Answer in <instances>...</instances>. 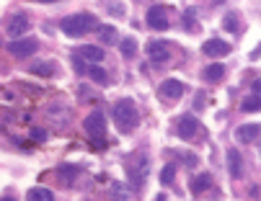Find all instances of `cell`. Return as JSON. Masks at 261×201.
I'll return each instance as SVG.
<instances>
[{"instance_id": "8", "label": "cell", "mask_w": 261, "mask_h": 201, "mask_svg": "<svg viewBox=\"0 0 261 201\" xmlns=\"http://www.w3.org/2000/svg\"><path fill=\"white\" fill-rule=\"evenodd\" d=\"M29 16L26 13H16V16H11V21H8V26H6V34L11 36V39H21L26 31H29Z\"/></svg>"}, {"instance_id": "11", "label": "cell", "mask_w": 261, "mask_h": 201, "mask_svg": "<svg viewBox=\"0 0 261 201\" xmlns=\"http://www.w3.org/2000/svg\"><path fill=\"white\" fill-rule=\"evenodd\" d=\"M158 96L166 98V101H176L184 96V85L178 83V80H163L161 88H158Z\"/></svg>"}, {"instance_id": "9", "label": "cell", "mask_w": 261, "mask_h": 201, "mask_svg": "<svg viewBox=\"0 0 261 201\" xmlns=\"http://www.w3.org/2000/svg\"><path fill=\"white\" fill-rule=\"evenodd\" d=\"M168 57H171V52H168V44L166 42H147V60L150 62H155V65H163V62H168Z\"/></svg>"}, {"instance_id": "14", "label": "cell", "mask_w": 261, "mask_h": 201, "mask_svg": "<svg viewBox=\"0 0 261 201\" xmlns=\"http://www.w3.org/2000/svg\"><path fill=\"white\" fill-rule=\"evenodd\" d=\"M78 54H81L86 62H103V57H106V52H103L101 47H81Z\"/></svg>"}, {"instance_id": "25", "label": "cell", "mask_w": 261, "mask_h": 201, "mask_svg": "<svg viewBox=\"0 0 261 201\" xmlns=\"http://www.w3.org/2000/svg\"><path fill=\"white\" fill-rule=\"evenodd\" d=\"M222 28H225V31H238V16H236V13L225 16V21H222Z\"/></svg>"}, {"instance_id": "3", "label": "cell", "mask_w": 261, "mask_h": 201, "mask_svg": "<svg viewBox=\"0 0 261 201\" xmlns=\"http://www.w3.org/2000/svg\"><path fill=\"white\" fill-rule=\"evenodd\" d=\"M83 127H86V134L93 139L96 150H101V147H103V132H106V119H103V113H101V111L88 113L86 122H83Z\"/></svg>"}, {"instance_id": "2", "label": "cell", "mask_w": 261, "mask_h": 201, "mask_svg": "<svg viewBox=\"0 0 261 201\" xmlns=\"http://www.w3.org/2000/svg\"><path fill=\"white\" fill-rule=\"evenodd\" d=\"M111 116H114V124L119 127V132H124V134L135 132L137 124H140V113H137V108H135L132 101H119V103H114V111H111Z\"/></svg>"}, {"instance_id": "13", "label": "cell", "mask_w": 261, "mask_h": 201, "mask_svg": "<svg viewBox=\"0 0 261 201\" xmlns=\"http://www.w3.org/2000/svg\"><path fill=\"white\" fill-rule=\"evenodd\" d=\"M256 137H258V124H243V127L236 129V139L241 145H251Z\"/></svg>"}, {"instance_id": "23", "label": "cell", "mask_w": 261, "mask_h": 201, "mask_svg": "<svg viewBox=\"0 0 261 201\" xmlns=\"http://www.w3.org/2000/svg\"><path fill=\"white\" fill-rule=\"evenodd\" d=\"M81 170L75 168V165H60V178H65L67 183H72L75 181V176H78Z\"/></svg>"}, {"instance_id": "17", "label": "cell", "mask_w": 261, "mask_h": 201, "mask_svg": "<svg viewBox=\"0 0 261 201\" xmlns=\"http://www.w3.org/2000/svg\"><path fill=\"white\" fill-rule=\"evenodd\" d=\"M98 39H101V44H117L119 42V34L114 26H101L98 28Z\"/></svg>"}, {"instance_id": "29", "label": "cell", "mask_w": 261, "mask_h": 201, "mask_svg": "<svg viewBox=\"0 0 261 201\" xmlns=\"http://www.w3.org/2000/svg\"><path fill=\"white\" fill-rule=\"evenodd\" d=\"M253 93H261V80H256V83H253Z\"/></svg>"}, {"instance_id": "20", "label": "cell", "mask_w": 261, "mask_h": 201, "mask_svg": "<svg viewBox=\"0 0 261 201\" xmlns=\"http://www.w3.org/2000/svg\"><path fill=\"white\" fill-rule=\"evenodd\" d=\"M241 111H246V113H256V111H261V98H258L256 93H253V96H248V98H243Z\"/></svg>"}, {"instance_id": "21", "label": "cell", "mask_w": 261, "mask_h": 201, "mask_svg": "<svg viewBox=\"0 0 261 201\" xmlns=\"http://www.w3.org/2000/svg\"><path fill=\"white\" fill-rule=\"evenodd\" d=\"M91 80H96V83H106V80H109V75H106V70L98 65V62H93L91 67H88V72H86Z\"/></svg>"}, {"instance_id": "27", "label": "cell", "mask_w": 261, "mask_h": 201, "mask_svg": "<svg viewBox=\"0 0 261 201\" xmlns=\"http://www.w3.org/2000/svg\"><path fill=\"white\" fill-rule=\"evenodd\" d=\"M184 26H186V31H192V34L199 31V26H197V21H194L192 13H186V16H184Z\"/></svg>"}, {"instance_id": "16", "label": "cell", "mask_w": 261, "mask_h": 201, "mask_svg": "<svg viewBox=\"0 0 261 201\" xmlns=\"http://www.w3.org/2000/svg\"><path fill=\"white\" fill-rule=\"evenodd\" d=\"M26 198H29V201H52V198H55V193H52L49 188H42V186H36V188H29Z\"/></svg>"}, {"instance_id": "6", "label": "cell", "mask_w": 261, "mask_h": 201, "mask_svg": "<svg viewBox=\"0 0 261 201\" xmlns=\"http://www.w3.org/2000/svg\"><path fill=\"white\" fill-rule=\"evenodd\" d=\"M199 127H202V124H199V119L186 113V116H181V119H178V124H176V134H178L181 139L189 142V139H194V137L199 134Z\"/></svg>"}, {"instance_id": "26", "label": "cell", "mask_w": 261, "mask_h": 201, "mask_svg": "<svg viewBox=\"0 0 261 201\" xmlns=\"http://www.w3.org/2000/svg\"><path fill=\"white\" fill-rule=\"evenodd\" d=\"M111 196H114V198H129V193L124 191L122 183H114V186H111Z\"/></svg>"}, {"instance_id": "22", "label": "cell", "mask_w": 261, "mask_h": 201, "mask_svg": "<svg viewBox=\"0 0 261 201\" xmlns=\"http://www.w3.org/2000/svg\"><path fill=\"white\" fill-rule=\"evenodd\" d=\"M31 72L34 75H55V67H52V62H34L31 65Z\"/></svg>"}, {"instance_id": "1", "label": "cell", "mask_w": 261, "mask_h": 201, "mask_svg": "<svg viewBox=\"0 0 261 201\" xmlns=\"http://www.w3.org/2000/svg\"><path fill=\"white\" fill-rule=\"evenodd\" d=\"M60 31L65 36H83V34L98 31V21L93 13H72L60 21Z\"/></svg>"}, {"instance_id": "19", "label": "cell", "mask_w": 261, "mask_h": 201, "mask_svg": "<svg viewBox=\"0 0 261 201\" xmlns=\"http://www.w3.org/2000/svg\"><path fill=\"white\" fill-rule=\"evenodd\" d=\"M119 49H122V57H127V60H132L135 54H137V42L129 36V39H122L119 42Z\"/></svg>"}, {"instance_id": "18", "label": "cell", "mask_w": 261, "mask_h": 201, "mask_svg": "<svg viewBox=\"0 0 261 201\" xmlns=\"http://www.w3.org/2000/svg\"><path fill=\"white\" fill-rule=\"evenodd\" d=\"M210 186H212V176H210V173H202V176H197V178L192 181V191H194L197 196L204 193Z\"/></svg>"}, {"instance_id": "15", "label": "cell", "mask_w": 261, "mask_h": 201, "mask_svg": "<svg viewBox=\"0 0 261 201\" xmlns=\"http://www.w3.org/2000/svg\"><path fill=\"white\" fill-rule=\"evenodd\" d=\"M202 77L207 80V83H220V80L225 77V65H210V67L202 72Z\"/></svg>"}, {"instance_id": "30", "label": "cell", "mask_w": 261, "mask_h": 201, "mask_svg": "<svg viewBox=\"0 0 261 201\" xmlns=\"http://www.w3.org/2000/svg\"><path fill=\"white\" fill-rule=\"evenodd\" d=\"M36 3H57V0H36Z\"/></svg>"}, {"instance_id": "4", "label": "cell", "mask_w": 261, "mask_h": 201, "mask_svg": "<svg viewBox=\"0 0 261 201\" xmlns=\"http://www.w3.org/2000/svg\"><path fill=\"white\" fill-rule=\"evenodd\" d=\"M145 173H147V157L145 155H132L129 160H127V178H129V183L135 186V188H140L142 186V181H145Z\"/></svg>"}, {"instance_id": "12", "label": "cell", "mask_w": 261, "mask_h": 201, "mask_svg": "<svg viewBox=\"0 0 261 201\" xmlns=\"http://www.w3.org/2000/svg\"><path fill=\"white\" fill-rule=\"evenodd\" d=\"M228 173H230V178H243V157H241V152L236 150V147H230L228 150Z\"/></svg>"}, {"instance_id": "24", "label": "cell", "mask_w": 261, "mask_h": 201, "mask_svg": "<svg viewBox=\"0 0 261 201\" xmlns=\"http://www.w3.org/2000/svg\"><path fill=\"white\" fill-rule=\"evenodd\" d=\"M173 178H176V165H171V163H168V165L161 170V183H163V186H168V183H173Z\"/></svg>"}, {"instance_id": "5", "label": "cell", "mask_w": 261, "mask_h": 201, "mask_svg": "<svg viewBox=\"0 0 261 201\" xmlns=\"http://www.w3.org/2000/svg\"><path fill=\"white\" fill-rule=\"evenodd\" d=\"M6 49H8V54L23 60V57H31L36 49H39V44H36V39H13L11 44H6Z\"/></svg>"}, {"instance_id": "7", "label": "cell", "mask_w": 261, "mask_h": 201, "mask_svg": "<svg viewBox=\"0 0 261 201\" xmlns=\"http://www.w3.org/2000/svg\"><path fill=\"white\" fill-rule=\"evenodd\" d=\"M145 21H147V26L155 28V31H166L168 28V11L163 6H150L147 13H145Z\"/></svg>"}, {"instance_id": "28", "label": "cell", "mask_w": 261, "mask_h": 201, "mask_svg": "<svg viewBox=\"0 0 261 201\" xmlns=\"http://www.w3.org/2000/svg\"><path fill=\"white\" fill-rule=\"evenodd\" d=\"M34 139H47V132H42V129H34Z\"/></svg>"}, {"instance_id": "10", "label": "cell", "mask_w": 261, "mask_h": 201, "mask_svg": "<svg viewBox=\"0 0 261 201\" xmlns=\"http://www.w3.org/2000/svg\"><path fill=\"white\" fill-rule=\"evenodd\" d=\"M228 52H230V44H225L222 39H210V42L202 44V54H207V57H212V60L225 57Z\"/></svg>"}]
</instances>
